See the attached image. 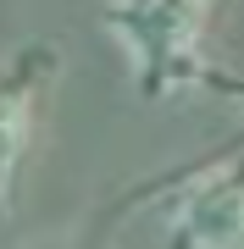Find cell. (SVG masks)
Returning <instances> with one entry per match:
<instances>
[{"mask_svg":"<svg viewBox=\"0 0 244 249\" xmlns=\"http://www.w3.org/2000/svg\"><path fill=\"white\" fill-rule=\"evenodd\" d=\"M178 227L194 249H244V178L194 188L178 211Z\"/></svg>","mask_w":244,"mask_h":249,"instance_id":"obj_1","label":"cell"},{"mask_svg":"<svg viewBox=\"0 0 244 249\" xmlns=\"http://www.w3.org/2000/svg\"><path fill=\"white\" fill-rule=\"evenodd\" d=\"M28 144V89H0V211H6V183Z\"/></svg>","mask_w":244,"mask_h":249,"instance_id":"obj_2","label":"cell"}]
</instances>
